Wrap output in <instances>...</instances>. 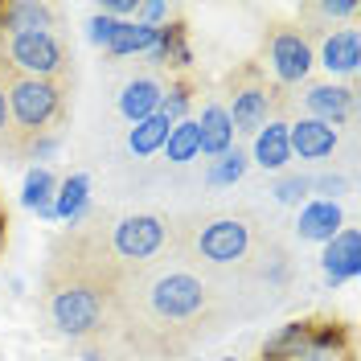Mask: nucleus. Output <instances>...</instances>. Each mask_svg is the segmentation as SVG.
I'll return each instance as SVG.
<instances>
[{"mask_svg":"<svg viewBox=\"0 0 361 361\" xmlns=\"http://www.w3.org/2000/svg\"><path fill=\"white\" fill-rule=\"evenodd\" d=\"M4 94H8V119L29 135L45 132V123L58 115V103H62V90L49 78H25V74L13 78Z\"/></svg>","mask_w":361,"mask_h":361,"instance_id":"obj_1","label":"nucleus"},{"mask_svg":"<svg viewBox=\"0 0 361 361\" xmlns=\"http://www.w3.org/2000/svg\"><path fill=\"white\" fill-rule=\"evenodd\" d=\"M49 316L66 337L94 333L103 320V292L94 283H66L49 295Z\"/></svg>","mask_w":361,"mask_h":361,"instance_id":"obj_2","label":"nucleus"},{"mask_svg":"<svg viewBox=\"0 0 361 361\" xmlns=\"http://www.w3.org/2000/svg\"><path fill=\"white\" fill-rule=\"evenodd\" d=\"M152 308L164 320H189L205 308V283L185 271H169L152 283Z\"/></svg>","mask_w":361,"mask_h":361,"instance_id":"obj_3","label":"nucleus"},{"mask_svg":"<svg viewBox=\"0 0 361 361\" xmlns=\"http://www.w3.org/2000/svg\"><path fill=\"white\" fill-rule=\"evenodd\" d=\"M8 62L17 70H25V78H49L54 70L62 66V45L54 33L45 29H33V33H13L8 45H4Z\"/></svg>","mask_w":361,"mask_h":361,"instance_id":"obj_4","label":"nucleus"},{"mask_svg":"<svg viewBox=\"0 0 361 361\" xmlns=\"http://www.w3.org/2000/svg\"><path fill=\"white\" fill-rule=\"evenodd\" d=\"M247 250H250V226L243 218H214L197 234V255L205 263H214V267L238 263Z\"/></svg>","mask_w":361,"mask_h":361,"instance_id":"obj_5","label":"nucleus"},{"mask_svg":"<svg viewBox=\"0 0 361 361\" xmlns=\"http://www.w3.org/2000/svg\"><path fill=\"white\" fill-rule=\"evenodd\" d=\"M115 250H119V259H152L160 247H164V222L152 218V214H132V218H123V222L115 226Z\"/></svg>","mask_w":361,"mask_h":361,"instance_id":"obj_6","label":"nucleus"},{"mask_svg":"<svg viewBox=\"0 0 361 361\" xmlns=\"http://www.w3.org/2000/svg\"><path fill=\"white\" fill-rule=\"evenodd\" d=\"M267 58H271V70L279 82H304L308 70H312V45L304 42L295 29H279L267 45Z\"/></svg>","mask_w":361,"mask_h":361,"instance_id":"obj_7","label":"nucleus"},{"mask_svg":"<svg viewBox=\"0 0 361 361\" xmlns=\"http://www.w3.org/2000/svg\"><path fill=\"white\" fill-rule=\"evenodd\" d=\"M357 271H361V234L353 226H341L324 243V279L333 288H341V283L357 279Z\"/></svg>","mask_w":361,"mask_h":361,"instance_id":"obj_8","label":"nucleus"},{"mask_svg":"<svg viewBox=\"0 0 361 361\" xmlns=\"http://www.w3.org/2000/svg\"><path fill=\"white\" fill-rule=\"evenodd\" d=\"M234 103H230V128L243 135H255L263 123H267V111H271V90L267 82H243V87H234L230 94Z\"/></svg>","mask_w":361,"mask_h":361,"instance_id":"obj_9","label":"nucleus"},{"mask_svg":"<svg viewBox=\"0 0 361 361\" xmlns=\"http://www.w3.org/2000/svg\"><path fill=\"white\" fill-rule=\"evenodd\" d=\"M304 107H308V119L341 128V123H349L357 115V94L349 87H312L304 94Z\"/></svg>","mask_w":361,"mask_h":361,"instance_id":"obj_10","label":"nucleus"},{"mask_svg":"<svg viewBox=\"0 0 361 361\" xmlns=\"http://www.w3.org/2000/svg\"><path fill=\"white\" fill-rule=\"evenodd\" d=\"M288 144H292V157L300 160H324L337 152V128L304 115V119L288 123Z\"/></svg>","mask_w":361,"mask_h":361,"instance_id":"obj_11","label":"nucleus"},{"mask_svg":"<svg viewBox=\"0 0 361 361\" xmlns=\"http://www.w3.org/2000/svg\"><path fill=\"white\" fill-rule=\"evenodd\" d=\"M320 66L333 74H357L361 66V33L357 29H333L320 45Z\"/></svg>","mask_w":361,"mask_h":361,"instance_id":"obj_12","label":"nucleus"},{"mask_svg":"<svg viewBox=\"0 0 361 361\" xmlns=\"http://www.w3.org/2000/svg\"><path fill=\"white\" fill-rule=\"evenodd\" d=\"M345 218H341V205L337 202H308L300 209V222H295V234L308 238V243H329L337 234Z\"/></svg>","mask_w":361,"mask_h":361,"instance_id":"obj_13","label":"nucleus"},{"mask_svg":"<svg viewBox=\"0 0 361 361\" xmlns=\"http://www.w3.org/2000/svg\"><path fill=\"white\" fill-rule=\"evenodd\" d=\"M255 160L263 164V169H288V160H292V144H288V123L283 119H271L263 123L259 132H255Z\"/></svg>","mask_w":361,"mask_h":361,"instance_id":"obj_14","label":"nucleus"},{"mask_svg":"<svg viewBox=\"0 0 361 361\" xmlns=\"http://www.w3.org/2000/svg\"><path fill=\"white\" fill-rule=\"evenodd\" d=\"M197 135H202V152L205 157H222L234 148V128H230V115H226L222 103H209L197 119Z\"/></svg>","mask_w":361,"mask_h":361,"instance_id":"obj_15","label":"nucleus"},{"mask_svg":"<svg viewBox=\"0 0 361 361\" xmlns=\"http://www.w3.org/2000/svg\"><path fill=\"white\" fill-rule=\"evenodd\" d=\"M160 94H164V87H160L157 78H132L123 87V94H119V111H123V119L140 123V119L160 111Z\"/></svg>","mask_w":361,"mask_h":361,"instance_id":"obj_16","label":"nucleus"},{"mask_svg":"<svg viewBox=\"0 0 361 361\" xmlns=\"http://www.w3.org/2000/svg\"><path fill=\"white\" fill-rule=\"evenodd\" d=\"M90 205V177L87 173H74L58 185V193H54V218H62V222H78L82 214H87Z\"/></svg>","mask_w":361,"mask_h":361,"instance_id":"obj_17","label":"nucleus"},{"mask_svg":"<svg viewBox=\"0 0 361 361\" xmlns=\"http://www.w3.org/2000/svg\"><path fill=\"white\" fill-rule=\"evenodd\" d=\"M54 189H58V180H54L49 169H29L21 189V205L33 209L37 218H54Z\"/></svg>","mask_w":361,"mask_h":361,"instance_id":"obj_18","label":"nucleus"},{"mask_svg":"<svg viewBox=\"0 0 361 361\" xmlns=\"http://www.w3.org/2000/svg\"><path fill=\"white\" fill-rule=\"evenodd\" d=\"M157 37H160V29H148V25H140V21H119L111 33V42H107V54H115V58L148 54L157 45Z\"/></svg>","mask_w":361,"mask_h":361,"instance_id":"obj_19","label":"nucleus"},{"mask_svg":"<svg viewBox=\"0 0 361 361\" xmlns=\"http://www.w3.org/2000/svg\"><path fill=\"white\" fill-rule=\"evenodd\" d=\"M0 25L8 29V37L13 33H33V29H45L49 33V8L45 4H0Z\"/></svg>","mask_w":361,"mask_h":361,"instance_id":"obj_20","label":"nucleus"},{"mask_svg":"<svg viewBox=\"0 0 361 361\" xmlns=\"http://www.w3.org/2000/svg\"><path fill=\"white\" fill-rule=\"evenodd\" d=\"M169 119L164 115H148V119H140L132 132H128V148H132V157H152V152H160L164 148V140H169Z\"/></svg>","mask_w":361,"mask_h":361,"instance_id":"obj_21","label":"nucleus"},{"mask_svg":"<svg viewBox=\"0 0 361 361\" xmlns=\"http://www.w3.org/2000/svg\"><path fill=\"white\" fill-rule=\"evenodd\" d=\"M164 152L173 164H189V160H197L202 152V135H197V119H180L169 128V140H164Z\"/></svg>","mask_w":361,"mask_h":361,"instance_id":"obj_22","label":"nucleus"},{"mask_svg":"<svg viewBox=\"0 0 361 361\" xmlns=\"http://www.w3.org/2000/svg\"><path fill=\"white\" fill-rule=\"evenodd\" d=\"M308 337H312V329H308L304 320H295V324H283L275 337H267V345H263V357H271V361L300 357V353H304V345H308Z\"/></svg>","mask_w":361,"mask_h":361,"instance_id":"obj_23","label":"nucleus"},{"mask_svg":"<svg viewBox=\"0 0 361 361\" xmlns=\"http://www.w3.org/2000/svg\"><path fill=\"white\" fill-rule=\"evenodd\" d=\"M243 173H247V157H243L238 148H230V152H222V157L209 164L205 180H209L214 189H222V185H234V180H243Z\"/></svg>","mask_w":361,"mask_h":361,"instance_id":"obj_24","label":"nucleus"},{"mask_svg":"<svg viewBox=\"0 0 361 361\" xmlns=\"http://www.w3.org/2000/svg\"><path fill=\"white\" fill-rule=\"evenodd\" d=\"M308 193H312V177H283L275 185V197L283 205H300Z\"/></svg>","mask_w":361,"mask_h":361,"instance_id":"obj_25","label":"nucleus"},{"mask_svg":"<svg viewBox=\"0 0 361 361\" xmlns=\"http://www.w3.org/2000/svg\"><path fill=\"white\" fill-rule=\"evenodd\" d=\"M185 107H189V94H185L180 87L160 94V115H164L169 123H180V119H185Z\"/></svg>","mask_w":361,"mask_h":361,"instance_id":"obj_26","label":"nucleus"},{"mask_svg":"<svg viewBox=\"0 0 361 361\" xmlns=\"http://www.w3.org/2000/svg\"><path fill=\"white\" fill-rule=\"evenodd\" d=\"M115 25H119V21L103 17V13H99V17H90V21H87V37H90V45H107V42H111V33H115Z\"/></svg>","mask_w":361,"mask_h":361,"instance_id":"obj_27","label":"nucleus"},{"mask_svg":"<svg viewBox=\"0 0 361 361\" xmlns=\"http://www.w3.org/2000/svg\"><path fill=\"white\" fill-rule=\"evenodd\" d=\"M316 13H324V17H357V0H324V4H316Z\"/></svg>","mask_w":361,"mask_h":361,"instance_id":"obj_28","label":"nucleus"},{"mask_svg":"<svg viewBox=\"0 0 361 361\" xmlns=\"http://www.w3.org/2000/svg\"><path fill=\"white\" fill-rule=\"evenodd\" d=\"M135 4H140V0H107V4H103V17H111V21L132 17V21H135Z\"/></svg>","mask_w":361,"mask_h":361,"instance_id":"obj_29","label":"nucleus"},{"mask_svg":"<svg viewBox=\"0 0 361 361\" xmlns=\"http://www.w3.org/2000/svg\"><path fill=\"white\" fill-rule=\"evenodd\" d=\"M8 94H4V87H0V132H8Z\"/></svg>","mask_w":361,"mask_h":361,"instance_id":"obj_30","label":"nucleus"},{"mask_svg":"<svg viewBox=\"0 0 361 361\" xmlns=\"http://www.w3.org/2000/svg\"><path fill=\"white\" fill-rule=\"evenodd\" d=\"M0 238H4V218H0Z\"/></svg>","mask_w":361,"mask_h":361,"instance_id":"obj_31","label":"nucleus"},{"mask_svg":"<svg viewBox=\"0 0 361 361\" xmlns=\"http://www.w3.org/2000/svg\"><path fill=\"white\" fill-rule=\"evenodd\" d=\"M226 361H230V357H226Z\"/></svg>","mask_w":361,"mask_h":361,"instance_id":"obj_32","label":"nucleus"}]
</instances>
